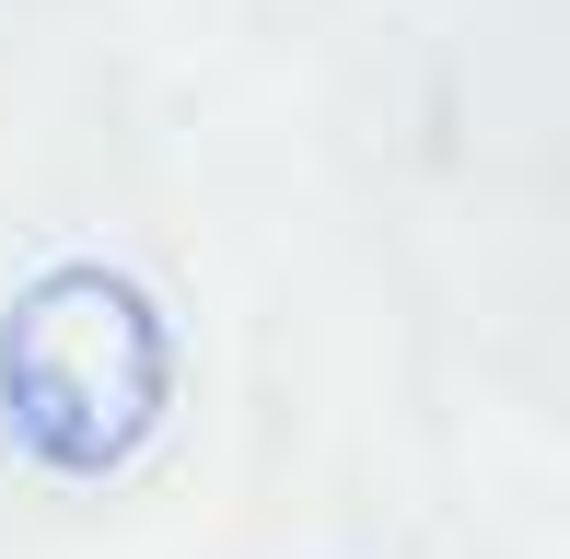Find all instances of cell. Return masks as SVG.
<instances>
[{"label":"cell","mask_w":570,"mask_h":559,"mask_svg":"<svg viewBox=\"0 0 570 559\" xmlns=\"http://www.w3.org/2000/svg\"><path fill=\"white\" fill-rule=\"evenodd\" d=\"M175 409V326L117 257H59L0 315V431L47 478H117Z\"/></svg>","instance_id":"6da1fadb"}]
</instances>
